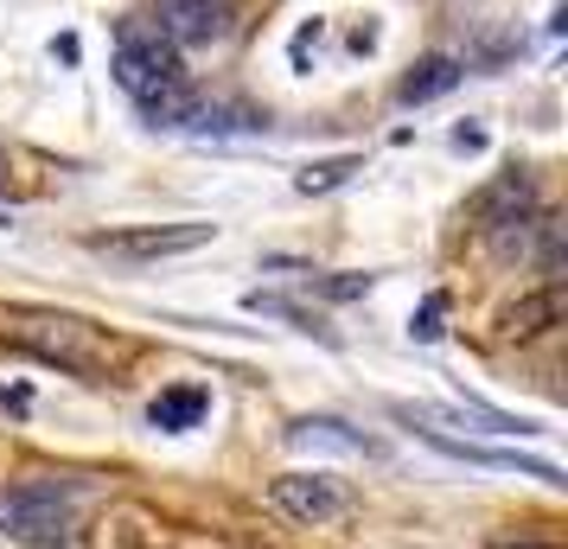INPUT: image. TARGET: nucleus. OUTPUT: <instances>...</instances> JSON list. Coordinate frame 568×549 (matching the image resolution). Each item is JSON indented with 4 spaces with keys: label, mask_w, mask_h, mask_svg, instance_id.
I'll return each instance as SVG.
<instances>
[{
    "label": "nucleus",
    "mask_w": 568,
    "mask_h": 549,
    "mask_svg": "<svg viewBox=\"0 0 568 549\" xmlns=\"http://www.w3.org/2000/svg\"><path fill=\"white\" fill-rule=\"evenodd\" d=\"M473 217L486 224V231H511V224H530L537 217V180L517 166V173H498V180L473 199Z\"/></svg>",
    "instance_id": "0eeeda50"
},
{
    "label": "nucleus",
    "mask_w": 568,
    "mask_h": 549,
    "mask_svg": "<svg viewBox=\"0 0 568 549\" xmlns=\"http://www.w3.org/2000/svg\"><path fill=\"white\" fill-rule=\"evenodd\" d=\"M364 160L358 154H338V160H313L307 173H301V192H333V185H345L352 173H358Z\"/></svg>",
    "instance_id": "f8f14e48"
},
{
    "label": "nucleus",
    "mask_w": 568,
    "mask_h": 549,
    "mask_svg": "<svg viewBox=\"0 0 568 549\" xmlns=\"http://www.w3.org/2000/svg\"><path fill=\"white\" fill-rule=\"evenodd\" d=\"M205 409H211V396L199 390V384H180V390H160L154 403H148V421L166 428V435H180L192 421H205Z\"/></svg>",
    "instance_id": "9d476101"
},
{
    "label": "nucleus",
    "mask_w": 568,
    "mask_h": 549,
    "mask_svg": "<svg viewBox=\"0 0 568 549\" xmlns=\"http://www.w3.org/2000/svg\"><path fill=\"white\" fill-rule=\"evenodd\" d=\"M556 319H562V288L549 282L542 294H530V301L505 307V314H498V333H505V339H537L542 326H556Z\"/></svg>",
    "instance_id": "1a4fd4ad"
},
{
    "label": "nucleus",
    "mask_w": 568,
    "mask_h": 549,
    "mask_svg": "<svg viewBox=\"0 0 568 549\" xmlns=\"http://www.w3.org/2000/svg\"><path fill=\"white\" fill-rule=\"evenodd\" d=\"M287 441H333V447H345V454H358V447H371L364 435H345V421H326V416H307V421H294L287 428Z\"/></svg>",
    "instance_id": "9b49d317"
},
{
    "label": "nucleus",
    "mask_w": 568,
    "mask_h": 549,
    "mask_svg": "<svg viewBox=\"0 0 568 549\" xmlns=\"http://www.w3.org/2000/svg\"><path fill=\"white\" fill-rule=\"evenodd\" d=\"M0 333L20 345V352H32V358L71 370V377H97V370H109V352H115L90 319H71V314H20V319H7Z\"/></svg>",
    "instance_id": "f257e3e1"
},
{
    "label": "nucleus",
    "mask_w": 568,
    "mask_h": 549,
    "mask_svg": "<svg viewBox=\"0 0 568 549\" xmlns=\"http://www.w3.org/2000/svg\"><path fill=\"white\" fill-rule=\"evenodd\" d=\"M268 505H275V518L301 523V530H320V523L345 518V492H338V479H326V472H282L268 486Z\"/></svg>",
    "instance_id": "423d86ee"
},
{
    "label": "nucleus",
    "mask_w": 568,
    "mask_h": 549,
    "mask_svg": "<svg viewBox=\"0 0 568 549\" xmlns=\"http://www.w3.org/2000/svg\"><path fill=\"white\" fill-rule=\"evenodd\" d=\"M0 185H7V154H0Z\"/></svg>",
    "instance_id": "f3484780"
},
{
    "label": "nucleus",
    "mask_w": 568,
    "mask_h": 549,
    "mask_svg": "<svg viewBox=\"0 0 568 549\" xmlns=\"http://www.w3.org/2000/svg\"><path fill=\"white\" fill-rule=\"evenodd\" d=\"M180 78H185L180 52H173L154 27L129 20V27H122V52H115V83L141 103V96H154V90H166V83H180Z\"/></svg>",
    "instance_id": "7ed1b4c3"
},
{
    "label": "nucleus",
    "mask_w": 568,
    "mask_h": 549,
    "mask_svg": "<svg viewBox=\"0 0 568 549\" xmlns=\"http://www.w3.org/2000/svg\"><path fill=\"white\" fill-rule=\"evenodd\" d=\"M454 148H473V154H479V148H486V129H454Z\"/></svg>",
    "instance_id": "dca6fc26"
},
{
    "label": "nucleus",
    "mask_w": 568,
    "mask_h": 549,
    "mask_svg": "<svg viewBox=\"0 0 568 549\" xmlns=\"http://www.w3.org/2000/svg\"><path fill=\"white\" fill-rule=\"evenodd\" d=\"M460 58H447V52H428V58H415V71L403 83H396V96H403V103H435V96H447V90H454V83H460Z\"/></svg>",
    "instance_id": "6e6552de"
},
{
    "label": "nucleus",
    "mask_w": 568,
    "mask_h": 549,
    "mask_svg": "<svg viewBox=\"0 0 568 549\" xmlns=\"http://www.w3.org/2000/svg\"><path fill=\"white\" fill-rule=\"evenodd\" d=\"M236 7H243V0H154V20H148V27H154L173 52H192V45H211V39L231 32Z\"/></svg>",
    "instance_id": "20e7f679"
},
{
    "label": "nucleus",
    "mask_w": 568,
    "mask_h": 549,
    "mask_svg": "<svg viewBox=\"0 0 568 549\" xmlns=\"http://www.w3.org/2000/svg\"><path fill=\"white\" fill-rule=\"evenodd\" d=\"M27 403H32L27 390H7V384H0V409H13V416H27Z\"/></svg>",
    "instance_id": "2eb2a0df"
},
{
    "label": "nucleus",
    "mask_w": 568,
    "mask_h": 549,
    "mask_svg": "<svg viewBox=\"0 0 568 549\" xmlns=\"http://www.w3.org/2000/svg\"><path fill=\"white\" fill-rule=\"evenodd\" d=\"M440 314H447V294H428V307L415 314V339H440Z\"/></svg>",
    "instance_id": "ddd939ff"
},
{
    "label": "nucleus",
    "mask_w": 568,
    "mask_h": 549,
    "mask_svg": "<svg viewBox=\"0 0 568 549\" xmlns=\"http://www.w3.org/2000/svg\"><path fill=\"white\" fill-rule=\"evenodd\" d=\"M486 549H556V543H537V537H491Z\"/></svg>",
    "instance_id": "4468645a"
},
{
    "label": "nucleus",
    "mask_w": 568,
    "mask_h": 549,
    "mask_svg": "<svg viewBox=\"0 0 568 549\" xmlns=\"http://www.w3.org/2000/svg\"><path fill=\"white\" fill-rule=\"evenodd\" d=\"M211 243V224H148V231H109V236H90V250L109 262H166V256H185V250H205Z\"/></svg>",
    "instance_id": "39448f33"
},
{
    "label": "nucleus",
    "mask_w": 568,
    "mask_h": 549,
    "mask_svg": "<svg viewBox=\"0 0 568 549\" xmlns=\"http://www.w3.org/2000/svg\"><path fill=\"white\" fill-rule=\"evenodd\" d=\"M71 505H78V486L71 479H39V486H13L0 492V530L27 549H71L78 523H71Z\"/></svg>",
    "instance_id": "f03ea898"
}]
</instances>
